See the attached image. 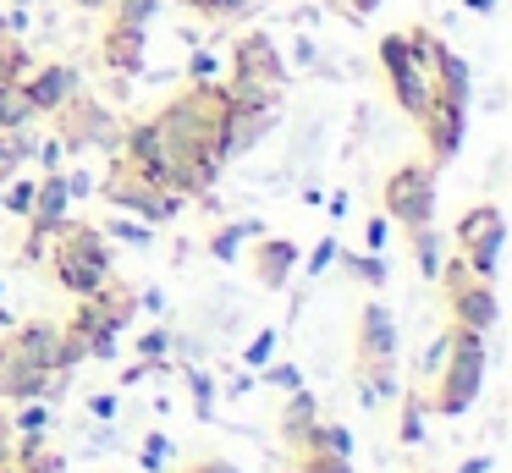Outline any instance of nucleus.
<instances>
[{
    "label": "nucleus",
    "instance_id": "obj_1",
    "mask_svg": "<svg viewBox=\"0 0 512 473\" xmlns=\"http://www.w3.org/2000/svg\"><path fill=\"white\" fill-rule=\"evenodd\" d=\"M226 83L221 77H204V83H182L177 94L160 105L155 127L166 138L171 160H177V187L182 198L193 193H210V182L221 176V165L232 160L226 154Z\"/></svg>",
    "mask_w": 512,
    "mask_h": 473
},
{
    "label": "nucleus",
    "instance_id": "obj_2",
    "mask_svg": "<svg viewBox=\"0 0 512 473\" xmlns=\"http://www.w3.org/2000/svg\"><path fill=\"white\" fill-rule=\"evenodd\" d=\"M56 281L67 286L72 297H94L105 281H111V248H105V231L100 226H72L56 231Z\"/></svg>",
    "mask_w": 512,
    "mask_h": 473
},
{
    "label": "nucleus",
    "instance_id": "obj_3",
    "mask_svg": "<svg viewBox=\"0 0 512 473\" xmlns=\"http://www.w3.org/2000/svg\"><path fill=\"white\" fill-rule=\"evenodd\" d=\"M435 380H441L435 385V407L441 413H468V402L479 396V380H485V330L452 325V352H446Z\"/></svg>",
    "mask_w": 512,
    "mask_h": 473
},
{
    "label": "nucleus",
    "instance_id": "obj_4",
    "mask_svg": "<svg viewBox=\"0 0 512 473\" xmlns=\"http://www.w3.org/2000/svg\"><path fill=\"white\" fill-rule=\"evenodd\" d=\"M380 204H386V215L397 220V226H408V231L430 226V215H435V171L419 165V160L397 165V171L386 176V187H380Z\"/></svg>",
    "mask_w": 512,
    "mask_h": 473
},
{
    "label": "nucleus",
    "instance_id": "obj_5",
    "mask_svg": "<svg viewBox=\"0 0 512 473\" xmlns=\"http://www.w3.org/2000/svg\"><path fill=\"white\" fill-rule=\"evenodd\" d=\"M501 237H507V220H501L496 204H474L463 220H457V259L490 281L496 275V253H501Z\"/></svg>",
    "mask_w": 512,
    "mask_h": 473
},
{
    "label": "nucleus",
    "instance_id": "obj_6",
    "mask_svg": "<svg viewBox=\"0 0 512 473\" xmlns=\"http://www.w3.org/2000/svg\"><path fill=\"white\" fill-rule=\"evenodd\" d=\"M56 116H61V149H72V154L94 149V143H100V149H116V143H122V121H116L105 105H94L83 88L56 110Z\"/></svg>",
    "mask_w": 512,
    "mask_h": 473
},
{
    "label": "nucleus",
    "instance_id": "obj_7",
    "mask_svg": "<svg viewBox=\"0 0 512 473\" xmlns=\"http://www.w3.org/2000/svg\"><path fill=\"white\" fill-rule=\"evenodd\" d=\"M435 275L446 281L452 325H463V330H490V325H496V292H490V281H479L463 259H452L446 270H435Z\"/></svg>",
    "mask_w": 512,
    "mask_h": 473
},
{
    "label": "nucleus",
    "instance_id": "obj_8",
    "mask_svg": "<svg viewBox=\"0 0 512 473\" xmlns=\"http://www.w3.org/2000/svg\"><path fill=\"white\" fill-rule=\"evenodd\" d=\"M375 61H380V72H386L391 99H397V105L408 110V116H419L424 99H430V77H424V66H419V61H413L408 39H402V33H380Z\"/></svg>",
    "mask_w": 512,
    "mask_h": 473
},
{
    "label": "nucleus",
    "instance_id": "obj_9",
    "mask_svg": "<svg viewBox=\"0 0 512 473\" xmlns=\"http://www.w3.org/2000/svg\"><path fill=\"white\" fill-rule=\"evenodd\" d=\"M287 61H281L276 39L265 28H248L237 33L232 44V83H265V88H287Z\"/></svg>",
    "mask_w": 512,
    "mask_h": 473
},
{
    "label": "nucleus",
    "instance_id": "obj_10",
    "mask_svg": "<svg viewBox=\"0 0 512 473\" xmlns=\"http://www.w3.org/2000/svg\"><path fill=\"white\" fill-rule=\"evenodd\" d=\"M105 198H111L116 209H133V215L149 220V226L171 220L177 204H182V193H166V187L144 182V176H127V171H116V165H111V176H105Z\"/></svg>",
    "mask_w": 512,
    "mask_h": 473
},
{
    "label": "nucleus",
    "instance_id": "obj_11",
    "mask_svg": "<svg viewBox=\"0 0 512 473\" xmlns=\"http://www.w3.org/2000/svg\"><path fill=\"white\" fill-rule=\"evenodd\" d=\"M413 121L424 127V143H430L435 165H446L457 149H463V132H468V105H457V99H446V94H435V88H430V99H424V110H419Z\"/></svg>",
    "mask_w": 512,
    "mask_h": 473
},
{
    "label": "nucleus",
    "instance_id": "obj_12",
    "mask_svg": "<svg viewBox=\"0 0 512 473\" xmlns=\"http://www.w3.org/2000/svg\"><path fill=\"white\" fill-rule=\"evenodd\" d=\"M23 99L34 105V116H56L61 105H67L72 94H78V66H67V61H45V66H34V72L23 77Z\"/></svg>",
    "mask_w": 512,
    "mask_h": 473
},
{
    "label": "nucleus",
    "instance_id": "obj_13",
    "mask_svg": "<svg viewBox=\"0 0 512 473\" xmlns=\"http://www.w3.org/2000/svg\"><path fill=\"white\" fill-rule=\"evenodd\" d=\"M144 55H149V28H138V22H105L100 61L111 66V77H138L144 72Z\"/></svg>",
    "mask_w": 512,
    "mask_h": 473
},
{
    "label": "nucleus",
    "instance_id": "obj_14",
    "mask_svg": "<svg viewBox=\"0 0 512 473\" xmlns=\"http://www.w3.org/2000/svg\"><path fill=\"white\" fill-rule=\"evenodd\" d=\"M397 358V325H391V314L380 303H364V314H358V369L364 363H391Z\"/></svg>",
    "mask_w": 512,
    "mask_h": 473
},
{
    "label": "nucleus",
    "instance_id": "obj_15",
    "mask_svg": "<svg viewBox=\"0 0 512 473\" xmlns=\"http://www.w3.org/2000/svg\"><path fill=\"white\" fill-rule=\"evenodd\" d=\"M45 391H50V374L34 369L28 358H17L12 341H0V396L28 402V396H45Z\"/></svg>",
    "mask_w": 512,
    "mask_h": 473
},
{
    "label": "nucleus",
    "instance_id": "obj_16",
    "mask_svg": "<svg viewBox=\"0 0 512 473\" xmlns=\"http://www.w3.org/2000/svg\"><path fill=\"white\" fill-rule=\"evenodd\" d=\"M12 352H17V358H28L34 369H45V374L67 369V363H61V330L45 325V319H34V325L17 330V336H12Z\"/></svg>",
    "mask_w": 512,
    "mask_h": 473
},
{
    "label": "nucleus",
    "instance_id": "obj_17",
    "mask_svg": "<svg viewBox=\"0 0 512 473\" xmlns=\"http://www.w3.org/2000/svg\"><path fill=\"white\" fill-rule=\"evenodd\" d=\"M430 88L435 94H446V99H457V105H468V94H474V77H468V61L457 50H435V61H430Z\"/></svg>",
    "mask_w": 512,
    "mask_h": 473
},
{
    "label": "nucleus",
    "instance_id": "obj_18",
    "mask_svg": "<svg viewBox=\"0 0 512 473\" xmlns=\"http://www.w3.org/2000/svg\"><path fill=\"white\" fill-rule=\"evenodd\" d=\"M292 259H298V248H292V242H281V237H265L259 248H248V264H254V275H259L265 286H281V281H287Z\"/></svg>",
    "mask_w": 512,
    "mask_h": 473
},
{
    "label": "nucleus",
    "instance_id": "obj_19",
    "mask_svg": "<svg viewBox=\"0 0 512 473\" xmlns=\"http://www.w3.org/2000/svg\"><path fill=\"white\" fill-rule=\"evenodd\" d=\"M28 72H34V61H28V44L17 39L12 28H6V17H0V88H17Z\"/></svg>",
    "mask_w": 512,
    "mask_h": 473
},
{
    "label": "nucleus",
    "instance_id": "obj_20",
    "mask_svg": "<svg viewBox=\"0 0 512 473\" xmlns=\"http://www.w3.org/2000/svg\"><path fill=\"white\" fill-rule=\"evenodd\" d=\"M314 424H320V418H314V396H292L287 402V413H281V435L292 440V446H309V435H314Z\"/></svg>",
    "mask_w": 512,
    "mask_h": 473
},
{
    "label": "nucleus",
    "instance_id": "obj_21",
    "mask_svg": "<svg viewBox=\"0 0 512 473\" xmlns=\"http://www.w3.org/2000/svg\"><path fill=\"white\" fill-rule=\"evenodd\" d=\"M34 121V105L23 99V88H0V138L6 132H23Z\"/></svg>",
    "mask_w": 512,
    "mask_h": 473
},
{
    "label": "nucleus",
    "instance_id": "obj_22",
    "mask_svg": "<svg viewBox=\"0 0 512 473\" xmlns=\"http://www.w3.org/2000/svg\"><path fill=\"white\" fill-rule=\"evenodd\" d=\"M111 22H138V28H149V17L160 11V0H111Z\"/></svg>",
    "mask_w": 512,
    "mask_h": 473
},
{
    "label": "nucleus",
    "instance_id": "obj_23",
    "mask_svg": "<svg viewBox=\"0 0 512 473\" xmlns=\"http://www.w3.org/2000/svg\"><path fill=\"white\" fill-rule=\"evenodd\" d=\"M182 6H188L193 17H204V22H232L248 0H182Z\"/></svg>",
    "mask_w": 512,
    "mask_h": 473
},
{
    "label": "nucleus",
    "instance_id": "obj_24",
    "mask_svg": "<svg viewBox=\"0 0 512 473\" xmlns=\"http://www.w3.org/2000/svg\"><path fill=\"white\" fill-rule=\"evenodd\" d=\"M413 259H419V270H424V275L441 270V242H435V231H430V226L413 231Z\"/></svg>",
    "mask_w": 512,
    "mask_h": 473
},
{
    "label": "nucleus",
    "instance_id": "obj_25",
    "mask_svg": "<svg viewBox=\"0 0 512 473\" xmlns=\"http://www.w3.org/2000/svg\"><path fill=\"white\" fill-rule=\"evenodd\" d=\"M254 231H259V226H226L221 237L210 242V253H215V259H237V242H243V237H254Z\"/></svg>",
    "mask_w": 512,
    "mask_h": 473
},
{
    "label": "nucleus",
    "instance_id": "obj_26",
    "mask_svg": "<svg viewBox=\"0 0 512 473\" xmlns=\"http://www.w3.org/2000/svg\"><path fill=\"white\" fill-rule=\"evenodd\" d=\"M303 473H353V468H347V457H336V451H314V446H309Z\"/></svg>",
    "mask_w": 512,
    "mask_h": 473
},
{
    "label": "nucleus",
    "instance_id": "obj_27",
    "mask_svg": "<svg viewBox=\"0 0 512 473\" xmlns=\"http://www.w3.org/2000/svg\"><path fill=\"white\" fill-rule=\"evenodd\" d=\"M6 209H12V215H28V209H34V182H17L12 198H6Z\"/></svg>",
    "mask_w": 512,
    "mask_h": 473
},
{
    "label": "nucleus",
    "instance_id": "obj_28",
    "mask_svg": "<svg viewBox=\"0 0 512 473\" xmlns=\"http://www.w3.org/2000/svg\"><path fill=\"white\" fill-rule=\"evenodd\" d=\"M446 352H452V330H446V336H441V341H435V347H430V358H424V363H419V369H424V374H441V363H446Z\"/></svg>",
    "mask_w": 512,
    "mask_h": 473
},
{
    "label": "nucleus",
    "instance_id": "obj_29",
    "mask_svg": "<svg viewBox=\"0 0 512 473\" xmlns=\"http://www.w3.org/2000/svg\"><path fill=\"white\" fill-rule=\"evenodd\" d=\"M45 424H50V418H45V407H23V413H17V429H23V435H39Z\"/></svg>",
    "mask_w": 512,
    "mask_h": 473
},
{
    "label": "nucleus",
    "instance_id": "obj_30",
    "mask_svg": "<svg viewBox=\"0 0 512 473\" xmlns=\"http://www.w3.org/2000/svg\"><path fill=\"white\" fill-rule=\"evenodd\" d=\"M221 66H215V55H193L188 61V83H204V77H215Z\"/></svg>",
    "mask_w": 512,
    "mask_h": 473
},
{
    "label": "nucleus",
    "instance_id": "obj_31",
    "mask_svg": "<svg viewBox=\"0 0 512 473\" xmlns=\"http://www.w3.org/2000/svg\"><path fill=\"white\" fill-rule=\"evenodd\" d=\"M166 457H171V440H160V435H155V440L144 446V468H155V473H160V462H166Z\"/></svg>",
    "mask_w": 512,
    "mask_h": 473
},
{
    "label": "nucleus",
    "instance_id": "obj_32",
    "mask_svg": "<svg viewBox=\"0 0 512 473\" xmlns=\"http://www.w3.org/2000/svg\"><path fill=\"white\" fill-rule=\"evenodd\" d=\"M402 440H419V396H408V413H402Z\"/></svg>",
    "mask_w": 512,
    "mask_h": 473
},
{
    "label": "nucleus",
    "instance_id": "obj_33",
    "mask_svg": "<svg viewBox=\"0 0 512 473\" xmlns=\"http://www.w3.org/2000/svg\"><path fill=\"white\" fill-rule=\"evenodd\" d=\"M111 237H127V242H138V248H144L149 231H144V226H127V220H111Z\"/></svg>",
    "mask_w": 512,
    "mask_h": 473
},
{
    "label": "nucleus",
    "instance_id": "obj_34",
    "mask_svg": "<svg viewBox=\"0 0 512 473\" xmlns=\"http://www.w3.org/2000/svg\"><path fill=\"white\" fill-rule=\"evenodd\" d=\"M347 264H353L364 281H386V264H375V259H347Z\"/></svg>",
    "mask_w": 512,
    "mask_h": 473
},
{
    "label": "nucleus",
    "instance_id": "obj_35",
    "mask_svg": "<svg viewBox=\"0 0 512 473\" xmlns=\"http://www.w3.org/2000/svg\"><path fill=\"white\" fill-rule=\"evenodd\" d=\"M270 385H281V391H298L303 374H298V369H270Z\"/></svg>",
    "mask_w": 512,
    "mask_h": 473
},
{
    "label": "nucleus",
    "instance_id": "obj_36",
    "mask_svg": "<svg viewBox=\"0 0 512 473\" xmlns=\"http://www.w3.org/2000/svg\"><path fill=\"white\" fill-rule=\"evenodd\" d=\"M331 6H342L347 17H369V11L380 6V0H331Z\"/></svg>",
    "mask_w": 512,
    "mask_h": 473
},
{
    "label": "nucleus",
    "instance_id": "obj_37",
    "mask_svg": "<svg viewBox=\"0 0 512 473\" xmlns=\"http://www.w3.org/2000/svg\"><path fill=\"white\" fill-rule=\"evenodd\" d=\"M94 418H116V396H94Z\"/></svg>",
    "mask_w": 512,
    "mask_h": 473
},
{
    "label": "nucleus",
    "instance_id": "obj_38",
    "mask_svg": "<svg viewBox=\"0 0 512 473\" xmlns=\"http://www.w3.org/2000/svg\"><path fill=\"white\" fill-rule=\"evenodd\" d=\"M270 341H276V336H259L254 352H248V363H265V358H270Z\"/></svg>",
    "mask_w": 512,
    "mask_h": 473
},
{
    "label": "nucleus",
    "instance_id": "obj_39",
    "mask_svg": "<svg viewBox=\"0 0 512 473\" xmlns=\"http://www.w3.org/2000/svg\"><path fill=\"white\" fill-rule=\"evenodd\" d=\"M188 473H232V468H226V462L221 457H210V462H193V468Z\"/></svg>",
    "mask_w": 512,
    "mask_h": 473
},
{
    "label": "nucleus",
    "instance_id": "obj_40",
    "mask_svg": "<svg viewBox=\"0 0 512 473\" xmlns=\"http://www.w3.org/2000/svg\"><path fill=\"white\" fill-rule=\"evenodd\" d=\"M380 242H386V220L375 215V220H369V248H380Z\"/></svg>",
    "mask_w": 512,
    "mask_h": 473
},
{
    "label": "nucleus",
    "instance_id": "obj_41",
    "mask_svg": "<svg viewBox=\"0 0 512 473\" xmlns=\"http://www.w3.org/2000/svg\"><path fill=\"white\" fill-rule=\"evenodd\" d=\"M72 6H78V11H105L111 0H72Z\"/></svg>",
    "mask_w": 512,
    "mask_h": 473
},
{
    "label": "nucleus",
    "instance_id": "obj_42",
    "mask_svg": "<svg viewBox=\"0 0 512 473\" xmlns=\"http://www.w3.org/2000/svg\"><path fill=\"white\" fill-rule=\"evenodd\" d=\"M485 468H490V462H485V457H474V462H463L457 473H485Z\"/></svg>",
    "mask_w": 512,
    "mask_h": 473
},
{
    "label": "nucleus",
    "instance_id": "obj_43",
    "mask_svg": "<svg viewBox=\"0 0 512 473\" xmlns=\"http://www.w3.org/2000/svg\"><path fill=\"white\" fill-rule=\"evenodd\" d=\"M468 11H496V0H463Z\"/></svg>",
    "mask_w": 512,
    "mask_h": 473
},
{
    "label": "nucleus",
    "instance_id": "obj_44",
    "mask_svg": "<svg viewBox=\"0 0 512 473\" xmlns=\"http://www.w3.org/2000/svg\"><path fill=\"white\" fill-rule=\"evenodd\" d=\"M17 6H28V0H17Z\"/></svg>",
    "mask_w": 512,
    "mask_h": 473
},
{
    "label": "nucleus",
    "instance_id": "obj_45",
    "mask_svg": "<svg viewBox=\"0 0 512 473\" xmlns=\"http://www.w3.org/2000/svg\"><path fill=\"white\" fill-rule=\"evenodd\" d=\"M0 473H12V468H0Z\"/></svg>",
    "mask_w": 512,
    "mask_h": 473
}]
</instances>
